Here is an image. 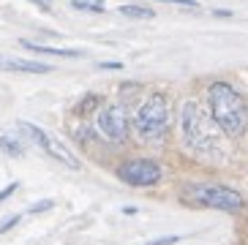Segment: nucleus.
I'll return each instance as SVG.
<instances>
[{
  "label": "nucleus",
  "instance_id": "1",
  "mask_svg": "<svg viewBox=\"0 0 248 245\" xmlns=\"http://www.w3.org/2000/svg\"><path fill=\"white\" fill-rule=\"evenodd\" d=\"M180 134L183 142L188 147V153H194L197 158L204 161H224V134L218 131V125L213 122V117L204 112L199 104L186 101L180 109Z\"/></svg>",
  "mask_w": 248,
  "mask_h": 245
},
{
  "label": "nucleus",
  "instance_id": "2",
  "mask_svg": "<svg viewBox=\"0 0 248 245\" xmlns=\"http://www.w3.org/2000/svg\"><path fill=\"white\" fill-rule=\"evenodd\" d=\"M207 107L210 117L224 137H243L248 128V107L229 82H213L207 87Z\"/></svg>",
  "mask_w": 248,
  "mask_h": 245
},
{
  "label": "nucleus",
  "instance_id": "3",
  "mask_svg": "<svg viewBox=\"0 0 248 245\" xmlns=\"http://www.w3.org/2000/svg\"><path fill=\"white\" fill-rule=\"evenodd\" d=\"M180 199L194 207L221 210V213H240L246 207L243 194H237L234 188L216 185V183H188V185H183Z\"/></svg>",
  "mask_w": 248,
  "mask_h": 245
},
{
  "label": "nucleus",
  "instance_id": "4",
  "mask_svg": "<svg viewBox=\"0 0 248 245\" xmlns=\"http://www.w3.org/2000/svg\"><path fill=\"white\" fill-rule=\"evenodd\" d=\"M169 128H172V107H169V101L161 93L147 95L145 101L139 104V109H137V131H139V137L155 142V139L167 137Z\"/></svg>",
  "mask_w": 248,
  "mask_h": 245
},
{
  "label": "nucleus",
  "instance_id": "5",
  "mask_svg": "<svg viewBox=\"0 0 248 245\" xmlns=\"http://www.w3.org/2000/svg\"><path fill=\"white\" fill-rule=\"evenodd\" d=\"M115 174H117V180H123L125 185H131V188H150L155 183H161L164 169L153 158H131L117 166Z\"/></svg>",
  "mask_w": 248,
  "mask_h": 245
},
{
  "label": "nucleus",
  "instance_id": "6",
  "mask_svg": "<svg viewBox=\"0 0 248 245\" xmlns=\"http://www.w3.org/2000/svg\"><path fill=\"white\" fill-rule=\"evenodd\" d=\"M19 131H22L25 137L30 139V142H36L41 150L46 153V155H52L55 161H60V164H66L68 169H79V158L74 155L71 150H68L66 144L60 142V139H55V137H49L44 128H38V125H33V122H19Z\"/></svg>",
  "mask_w": 248,
  "mask_h": 245
},
{
  "label": "nucleus",
  "instance_id": "7",
  "mask_svg": "<svg viewBox=\"0 0 248 245\" xmlns=\"http://www.w3.org/2000/svg\"><path fill=\"white\" fill-rule=\"evenodd\" d=\"M98 134L107 137L109 142H125L128 137V115H125L123 104H104L95 115Z\"/></svg>",
  "mask_w": 248,
  "mask_h": 245
},
{
  "label": "nucleus",
  "instance_id": "8",
  "mask_svg": "<svg viewBox=\"0 0 248 245\" xmlns=\"http://www.w3.org/2000/svg\"><path fill=\"white\" fill-rule=\"evenodd\" d=\"M0 71H16V74H49L52 65L36 63V60H22V58H6L0 55Z\"/></svg>",
  "mask_w": 248,
  "mask_h": 245
},
{
  "label": "nucleus",
  "instance_id": "9",
  "mask_svg": "<svg viewBox=\"0 0 248 245\" xmlns=\"http://www.w3.org/2000/svg\"><path fill=\"white\" fill-rule=\"evenodd\" d=\"M25 46V49L30 52H38V55H52V58H82L79 49H63V46H46V44H36V41H28V38H22L19 41Z\"/></svg>",
  "mask_w": 248,
  "mask_h": 245
},
{
  "label": "nucleus",
  "instance_id": "10",
  "mask_svg": "<svg viewBox=\"0 0 248 245\" xmlns=\"http://www.w3.org/2000/svg\"><path fill=\"white\" fill-rule=\"evenodd\" d=\"M120 14L131 16V19H153L155 11L150 6H142V3H125V6H120Z\"/></svg>",
  "mask_w": 248,
  "mask_h": 245
},
{
  "label": "nucleus",
  "instance_id": "11",
  "mask_svg": "<svg viewBox=\"0 0 248 245\" xmlns=\"http://www.w3.org/2000/svg\"><path fill=\"white\" fill-rule=\"evenodd\" d=\"M0 150L6 153V155L19 158V155L25 153V144L16 139V134H3V137H0Z\"/></svg>",
  "mask_w": 248,
  "mask_h": 245
},
{
  "label": "nucleus",
  "instance_id": "12",
  "mask_svg": "<svg viewBox=\"0 0 248 245\" xmlns=\"http://www.w3.org/2000/svg\"><path fill=\"white\" fill-rule=\"evenodd\" d=\"M74 8H79V11H93V14H104V0H71Z\"/></svg>",
  "mask_w": 248,
  "mask_h": 245
},
{
  "label": "nucleus",
  "instance_id": "13",
  "mask_svg": "<svg viewBox=\"0 0 248 245\" xmlns=\"http://www.w3.org/2000/svg\"><path fill=\"white\" fill-rule=\"evenodd\" d=\"M52 207H55V202H52V199H44V202H36L28 213L30 215H38V213H46V210H52Z\"/></svg>",
  "mask_w": 248,
  "mask_h": 245
},
{
  "label": "nucleus",
  "instance_id": "14",
  "mask_svg": "<svg viewBox=\"0 0 248 245\" xmlns=\"http://www.w3.org/2000/svg\"><path fill=\"white\" fill-rule=\"evenodd\" d=\"M19 221H22V215H11V218H6V221L0 224V234H6L8 229H14V226L19 224Z\"/></svg>",
  "mask_w": 248,
  "mask_h": 245
},
{
  "label": "nucleus",
  "instance_id": "15",
  "mask_svg": "<svg viewBox=\"0 0 248 245\" xmlns=\"http://www.w3.org/2000/svg\"><path fill=\"white\" fill-rule=\"evenodd\" d=\"M175 243H180V237H177V234H169V237L150 240V243H145V245H175Z\"/></svg>",
  "mask_w": 248,
  "mask_h": 245
},
{
  "label": "nucleus",
  "instance_id": "16",
  "mask_svg": "<svg viewBox=\"0 0 248 245\" xmlns=\"http://www.w3.org/2000/svg\"><path fill=\"white\" fill-rule=\"evenodd\" d=\"M16 188H19V183H8V185L3 188V191H0V204L6 202V199H8V196H11V194H14Z\"/></svg>",
  "mask_w": 248,
  "mask_h": 245
},
{
  "label": "nucleus",
  "instance_id": "17",
  "mask_svg": "<svg viewBox=\"0 0 248 245\" xmlns=\"http://www.w3.org/2000/svg\"><path fill=\"white\" fill-rule=\"evenodd\" d=\"M158 3H172V6H186V8H197V0H158Z\"/></svg>",
  "mask_w": 248,
  "mask_h": 245
},
{
  "label": "nucleus",
  "instance_id": "18",
  "mask_svg": "<svg viewBox=\"0 0 248 245\" xmlns=\"http://www.w3.org/2000/svg\"><path fill=\"white\" fill-rule=\"evenodd\" d=\"M33 6H38L41 11H52V0H30Z\"/></svg>",
  "mask_w": 248,
  "mask_h": 245
},
{
  "label": "nucleus",
  "instance_id": "19",
  "mask_svg": "<svg viewBox=\"0 0 248 245\" xmlns=\"http://www.w3.org/2000/svg\"><path fill=\"white\" fill-rule=\"evenodd\" d=\"M101 68H123V63H104Z\"/></svg>",
  "mask_w": 248,
  "mask_h": 245
}]
</instances>
